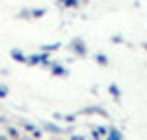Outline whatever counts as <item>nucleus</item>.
Segmentation results:
<instances>
[{"mask_svg": "<svg viewBox=\"0 0 147 140\" xmlns=\"http://www.w3.org/2000/svg\"><path fill=\"white\" fill-rule=\"evenodd\" d=\"M7 94V90H5V85H0V96H5Z\"/></svg>", "mask_w": 147, "mask_h": 140, "instance_id": "obj_1", "label": "nucleus"}]
</instances>
